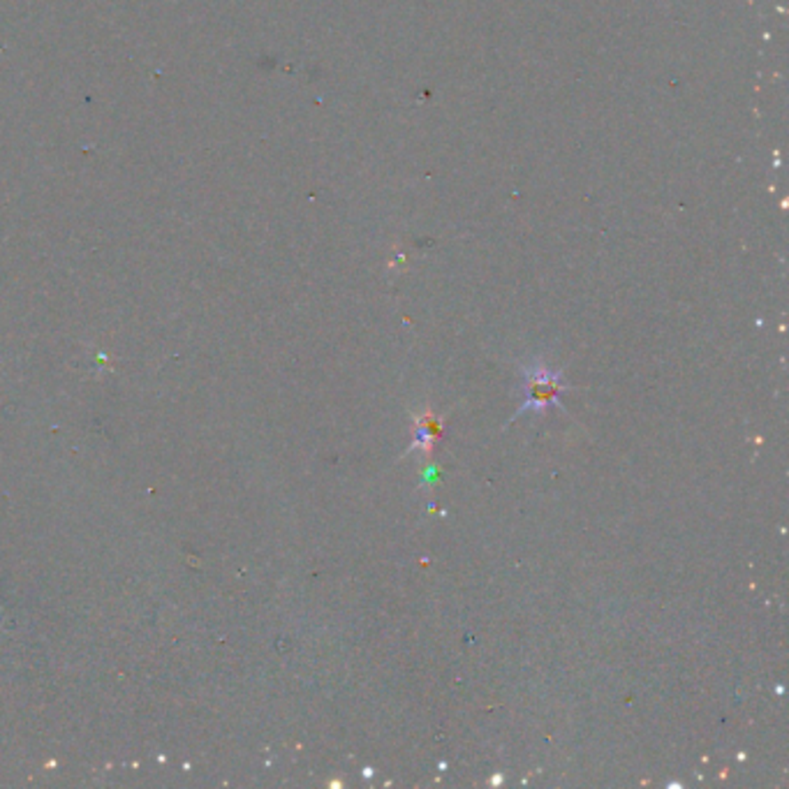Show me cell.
<instances>
[{
  "label": "cell",
  "mask_w": 789,
  "mask_h": 789,
  "mask_svg": "<svg viewBox=\"0 0 789 789\" xmlns=\"http://www.w3.org/2000/svg\"><path fill=\"white\" fill-rule=\"evenodd\" d=\"M567 384L563 383V373L554 371L544 364H531L524 368V380H521V391H524V403L518 407L514 419L524 413H544L551 406L560 407V394L565 391ZM512 419V422H514Z\"/></svg>",
  "instance_id": "6da1fadb"
},
{
  "label": "cell",
  "mask_w": 789,
  "mask_h": 789,
  "mask_svg": "<svg viewBox=\"0 0 789 789\" xmlns=\"http://www.w3.org/2000/svg\"><path fill=\"white\" fill-rule=\"evenodd\" d=\"M442 440V422L436 417V414L424 413L422 417L414 419V426H413V447L410 452H424L430 454L433 447H436V442Z\"/></svg>",
  "instance_id": "7a4b0ae2"
}]
</instances>
